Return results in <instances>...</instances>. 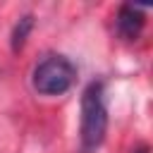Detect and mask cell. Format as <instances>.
Here are the masks:
<instances>
[{
	"mask_svg": "<svg viewBox=\"0 0 153 153\" xmlns=\"http://www.w3.org/2000/svg\"><path fill=\"white\" fill-rule=\"evenodd\" d=\"M108 131V108L105 91L100 81H91L81 96V143L84 148H96L103 143Z\"/></svg>",
	"mask_w": 153,
	"mask_h": 153,
	"instance_id": "1",
	"label": "cell"
},
{
	"mask_svg": "<svg viewBox=\"0 0 153 153\" xmlns=\"http://www.w3.org/2000/svg\"><path fill=\"white\" fill-rule=\"evenodd\" d=\"M134 153H148V146H139V148H136Z\"/></svg>",
	"mask_w": 153,
	"mask_h": 153,
	"instance_id": "5",
	"label": "cell"
},
{
	"mask_svg": "<svg viewBox=\"0 0 153 153\" xmlns=\"http://www.w3.org/2000/svg\"><path fill=\"white\" fill-rule=\"evenodd\" d=\"M143 24H146V19H143L141 7H134V5H122L120 7V12H117V31L124 38H129V41L139 38Z\"/></svg>",
	"mask_w": 153,
	"mask_h": 153,
	"instance_id": "3",
	"label": "cell"
},
{
	"mask_svg": "<svg viewBox=\"0 0 153 153\" xmlns=\"http://www.w3.org/2000/svg\"><path fill=\"white\" fill-rule=\"evenodd\" d=\"M31 29H33V17L31 14H24L14 24V31H12V50H19L26 43V36L31 33Z\"/></svg>",
	"mask_w": 153,
	"mask_h": 153,
	"instance_id": "4",
	"label": "cell"
},
{
	"mask_svg": "<svg viewBox=\"0 0 153 153\" xmlns=\"http://www.w3.org/2000/svg\"><path fill=\"white\" fill-rule=\"evenodd\" d=\"M76 69L62 55H48L33 69V88L43 96H62L74 84Z\"/></svg>",
	"mask_w": 153,
	"mask_h": 153,
	"instance_id": "2",
	"label": "cell"
}]
</instances>
